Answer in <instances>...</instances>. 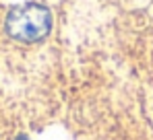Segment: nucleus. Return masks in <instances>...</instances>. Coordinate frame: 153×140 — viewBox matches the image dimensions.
<instances>
[{"label":"nucleus","instance_id":"f257e3e1","mask_svg":"<svg viewBox=\"0 0 153 140\" xmlns=\"http://www.w3.org/2000/svg\"><path fill=\"white\" fill-rule=\"evenodd\" d=\"M52 27V15L50 10L42 4L29 2L15 6L6 17V31L10 37L19 41H39L48 35Z\"/></svg>","mask_w":153,"mask_h":140}]
</instances>
